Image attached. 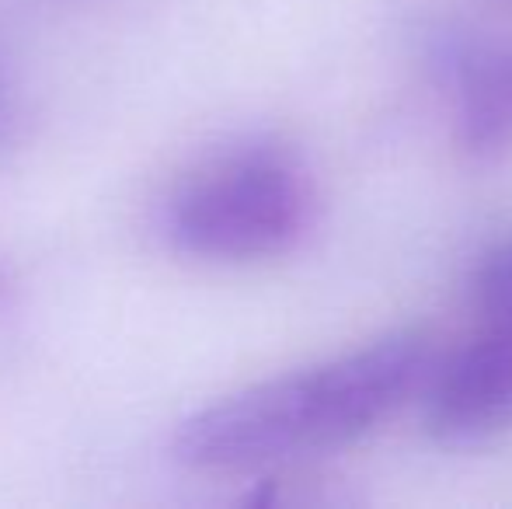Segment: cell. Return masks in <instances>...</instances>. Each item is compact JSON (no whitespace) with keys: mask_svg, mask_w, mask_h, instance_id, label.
Masks as SVG:
<instances>
[{"mask_svg":"<svg viewBox=\"0 0 512 509\" xmlns=\"http://www.w3.org/2000/svg\"><path fill=\"white\" fill-rule=\"evenodd\" d=\"M436 367L429 339L384 335L370 346L251 384L189 415L171 440L178 464L206 475L262 471L331 454L422 394Z\"/></svg>","mask_w":512,"mask_h":509,"instance_id":"cell-1","label":"cell"},{"mask_svg":"<svg viewBox=\"0 0 512 509\" xmlns=\"http://www.w3.org/2000/svg\"><path fill=\"white\" fill-rule=\"evenodd\" d=\"M425 429L443 447H478L512 429V335L481 332L467 349L432 367Z\"/></svg>","mask_w":512,"mask_h":509,"instance_id":"cell-3","label":"cell"},{"mask_svg":"<svg viewBox=\"0 0 512 509\" xmlns=\"http://www.w3.org/2000/svg\"><path fill=\"white\" fill-rule=\"evenodd\" d=\"M321 196L293 147L248 140L213 154L175 185L164 234L178 252L206 262H258L307 241Z\"/></svg>","mask_w":512,"mask_h":509,"instance_id":"cell-2","label":"cell"},{"mask_svg":"<svg viewBox=\"0 0 512 509\" xmlns=\"http://www.w3.org/2000/svg\"><path fill=\"white\" fill-rule=\"evenodd\" d=\"M474 311L481 332L512 335V234L495 241L474 269Z\"/></svg>","mask_w":512,"mask_h":509,"instance_id":"cell-5","label":"cell"},{"mask_svg":"<svg viewBox=\"0 0 512 509\" xmlns=\"http://www.w3.org/2000/svg\"><path fill=\"white\" fill-rule=\"evenodd\" d=\"M11 279L4 276V269H0V311H7V307H11Z\"/></svg>","mask_w":512,"mask_h":509,"instance_id":"cell-6","label":"cell"},{"mask_svg":"<svg viewBox=\"0 0 512 509\" xmlns=\"http://www.w3.org/2000/svg\"><path fill=\"white\" fill-rule=\"evenodd\" d=\"M436 63L457 95L453 140L471 161L512 150V46H485L464 35L439 42Z\"/></svg>","mask_w":512,"mask_h":509,"instance_id":"cell-4","label":"cell"}]
</instances>
